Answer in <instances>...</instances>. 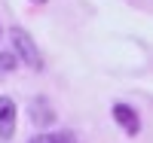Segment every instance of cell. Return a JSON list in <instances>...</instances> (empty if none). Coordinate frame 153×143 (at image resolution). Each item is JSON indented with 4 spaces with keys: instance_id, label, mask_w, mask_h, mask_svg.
<instances>
[{
    "instance_id": "1",
    "label": "cell",
    "mask_w": 153,
    "mask_h": 143,
    "mask_svg": "<svg viewBox=\"0 0 153 143\" xmlns=\"http://www.w3.org/2000/svg\"><path fill=\"white\" fill-rule=\"evenodd\" d=\"M9 40H12V52H16L19 64H25V67L34 70V73H43V67H46L43 52H40V46L34 43V37L28 31H25V28H12L9 31Z\"/></svg>"
},
{
    "instance_id": "2",
    "label": "cell",
    "mask_w": 153,
    "mask_h": 143,
    "mask_svg": "<svg viewBox=\"0 0 153 143\" xmlns=\"http://www.w3.org/2000/svg\"><path fill=\"white\" fill-rule=\"evenodd\" d=\"M16 122H19V107L9 95H0V140L16 137Z\"/></svg>"
},
{
    "instance_id": "3",
    "label": "cell",
    "mask_w": 153,
    "mask_h": 143,
    "mask_svg": "<svg viewBox=\"0 0 153 143\" xmlns=\"http://www.w3.org/2000/svg\"><path fill=\"white\" fill-rule=\"evenodd\" d=\"M110 113H113V122H117L126 134H132V137H135V134H141V116H138V110H135V107H129V103L117 100Z\"/></svg>"
},
{
    "instance_id": "4",
    "label": "cell",
    "mask_w": 153,
    "mask_h": 143,
    "mask_svg": "<svg viewBox=\"0 0 153 143\" xmlns=\"http://www.w3.org/2000/svg\"><path fill=\"white\" fill-rule=\"evenodd\" d=\"M28 116H31V122H34L37 128H49V125L55 122V107L49 103V98L34 95L31 103H28Z\"/></svg>"
},
{
    "instance_id": "5",
    "label": "cell",
    "mask_w": 153,
    "mask_h": 143,
    "mask_svg": "<svg viewBox=\"0 0 153 143\" xmlns=\"http://www.w3.org/2000/svg\"><path fill=\"white\" fill-rule=\"evenodd\" d=\"M19 67V58H16V52H0V76H9V73H16Z\"/></svg>"
},
{
    "instance_id": "6",
    "label": "cell",
    "mask_w": 153,
    "mask_h": 143,
    "mask_svg": "<svg viewBox=\"0 0 153 143\" xmlns=\"http://www.w3.org/2000/svg\"><path fill=\"white\" fill-rule=\"evenodd\" d=\"M61 134H65V131H58V134H49V131L46 134H34L28 143H61Z\"/></svg>"
},
{
    "instance_id": "7",
    "label": "cell",
    "mask_w": 153,
    "mask_h": 143,
    "mask_svg": "<svg viewBox=\"0 0 153 143\" xmlns=\"http://www.w3.org/2000/svg\"><path fill=\"white\" fill-rule=\"evenodd\" d=\"M61 143H74V137H71V134L65 131V134H61Z\"/></svg>"
},
{
    "instance_id": "8",
    "label": "cell",
    "mask_w": 153,
    "mask_h": 143,
    "mask_svg": "<svg viewBox=\"0 0 153 143\" xmlns=\"http://www.w3.org/2000/svg\"><path fill=\"white\" fill-rule=\"evenodd\" d=\"M31 3H46V0H31Z\"/></svg>"
}]
</instances>
